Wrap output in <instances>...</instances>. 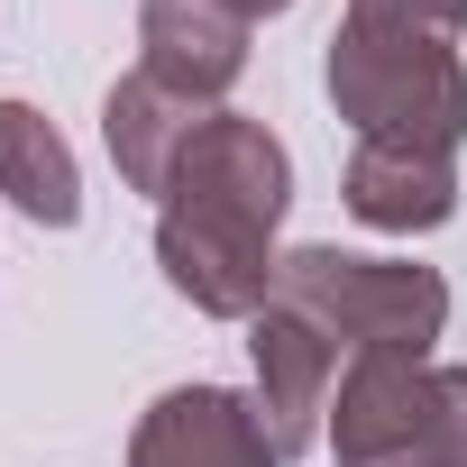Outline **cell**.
<instances>
[{"label": "cell", "instance_id": "cell-1", "mask_svg": "<svg viewBox=\"0 0 467 467\" xmlns=\"http://www.w3.org/2000/svg\"><path fill=\"white\" fill-rule=\"evenodd\" d=\"M321 92H330V110L348 119L358 147H431V156L467 147L458 37H421V28H385V19H339L330 56H321Z\"/></svg>", "mask_w": 467, "mask_h": 467}, {"label": "cell", "instance_id": "cell-2", "mask_svg": "<svg viewBox=\"0 0 467 467\" xmlns=\"http://www.w3.org/2000/svg\"><path fill=\"white\" fill-rule=\"evenodd\" d=\"M275 303H294L303 321H321L348 358L358 348H394V358H431V339L449 330V285L440 266L412 257H367L339 239H312L275 266Z\"/></svg>", "mask_w": 467, "mask_h": 467}, {"label": "cell", "instance_id": "cell-3", "mask_svg": "<svg viewBox=\"0 0 467 467\" xmlns=\"http://www.w3.org/2000/svg\"><path fill=\"white\" fill-rule=\"evenodd\" d=\"M156 266L202 321H257L275 303V229L239 211H202V202H156Z\"/></svg>", "mask_w": 467, "mask_h": 467}, {"label": "cell", "instance_id": "cell-4", "mask_svg": "<svg viewBox=\"0 0 467 467\" xmlns=\"http://www.w3.org/2000/svg\"><path fill=\"white\" fill-rule=\"evenodd\" d=\"M431 403H440V367L431 358H394V348H358L339 367L330 394V458L339 467H403L431 449Z\"/></svg>", "mask_w": 467, "mask_h": 467}, {"label": "cell", "instance_id": "cell-5", "mask_svg": "<svg viewBox=\"0 0 467 467\" xmlns=\"http://www.w3.org/2000/svg\"><path fill=\"white\" fill-rule=\"evenodd\" d=\"M248 394H257V421L275 440V458H303L321 431H330V394H339V339L321 321H303L294 303H266L248 321Z\"/></svg>", "mask_w": 467, "mask_h": 467}, {"label": "cell", "instance_id": "cell-6", "mask_svg": "<svg viewBox=\"0 0 467 467\" xmlns=\"http://www.w3.org/2000/svg\"><path fill=\"white\" fill-rule=\"evenodd\" d=\"M165 202H202V211H239L257 229H285V211H294V156L248 110H202V129H192Z\"/></svg>", "mask_w": 467, "mask_h": 467}, {"label": "cell", "instance_id": "cell-7", "mask_svg": "<svg viewBox=\"0 0 467 467\" xmlns=\"http://www.w3.org/2000/svg\"><path fill=\"white\" fill-rule=\"evenodd\" d=\"M129 467H285L266 421H257V394L239 385H174L138 412L129 431Z\"/></svg>", "mask_w": 467, "mask_h": 467}, {"label": "cell", "instance_id": "cell-8", "mask_svg": "<svg viewBox=\"0 0 467 467\" xmlns=\"http://www.w3.org/2000/svg\"><path fill=\"white\" fill-rule=\"evenodd\" d=\"M138 74H156L192 110H229L248 74V19L229 0H138Z\"/></svg>", "mask_w": 467, "mask_h": 467}, {"label": "cell", "instance_id": "cell-9", "mask_svg": "<svg viewBox=\"0 0 467 467\" xmlns=\"http://www.w3.org/2000/svg\"><path fill=\"white\" fill-rule=\"evenodd\" d=\"M339 202H348V220L385 229V239H431V229H449V211H458V156H431V147H348Z\"/></svg>", "mask_w": 467, "mask_h": 467}, {"label": "cell", "instance_id": "cell-10", "mask_svg": "<svg viewBox=\"0 0 467 467\" xmlns=\"http://www.w3.org/2000/svg\"><path fill=\"white\" fill-rule=\"evenodd\" d=\"M192 129H202V110H192L183 92H165L156 74H119L110 101H101V147H110L119 183L147 192V202H165V183H174Z\"/></svg>", "mask_w": 467, "mask_h": 467}, {"label": "cell", "instance_id": "cell-11", "mask_svg": "<svg viewBox=\"0 0 467 467\" xmlns=\"http://www.w3.org/2000/svg\"><path fill=\"white\" fill-rule=\"evenodd\" d=\"M0 202L28 211L37 229H74L83 220V165H74L65 129L37 101H0Z\"/></svg>", "mask_w": 467, "mask_h": 467}, {"label": "cell", "instance_id": "cell-12", "mask_svg": "<svg viewBox=\"0 0 467 467\" xmlns=\"http://www.w3.org/2000/svg\"><path fill=\"white\" fill-rule=\"evenodd\" d=\"M431 467H467V367H440V403H431Z\"/></svg>", "mask_w": 467, "mask_h": 467}, {"label": "cell", "instance_id": "cell-13", "mask_svg": "<svg viewBox=\"0 0 467 467\" xmlns=\"http://www.w3.org/2000/svg\"><path fill=\"white\" fill-rule=\"evenodd\" d=\"M348 19H385V28H421V37H458L467 0H348Z\"/></svg>", "mask_w": 467, "mask_h": 467}, {"label": "cell", "instance_id": "cell-14", "mask_svg": "<svg viewBox=\"0 0 467 467\" xmlns=\"http://www.w3.org/2000/svg\"><path fill=\"white\" fill-rule=\"evenodd\" d=\"M229 10H239V19L257 28V19H285V10H294V0H229Z\"/></svg>", "mask_w": 467, "mask_h": 467}, {"label": "cell", "instance_id": "cell-15", "mask_svg": "<svg viewBox=\"0 0 467 467\" xmlns=\"http://www.w3.org/2000/svg\"><path fill=\"white\" fill-rule=\"evenodd\" d=\"M403 467H431V458H403Z\"/></svg>", "mask_w": 467, "mask_h": 467}]
</instances>
